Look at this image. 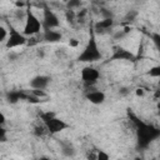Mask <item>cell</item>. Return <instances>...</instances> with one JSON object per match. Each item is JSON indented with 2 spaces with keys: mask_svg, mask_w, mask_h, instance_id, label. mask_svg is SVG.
I'll return each instance as SVG.
<instances>
[{
  "mask_svg": "<svg viewBox=\"0 0 160 160\" xmlns=\"http://www.w3.org/2000/svg\"><path fill=\"white\" fill-rule=\"evenodd\" d=\"M101 56L102 55H101V51L99 49L95 34H94V31H91L90 32V38H89L86 45L84 46V50L78 56V60L81 61V62H90L91 64V62L99 61L101 59Z\"/></svg>",
  "mask_w": 160,
  "mask_h": 160,
  "instance_id": "cell-1",
  "label": "cell"
},
{
  "mask_svg": "<svg viewBox=\"0 0 160 160\" xmlns=\"http://www.w3.org/2000/svg\"><path fill=\"white\" fill-rule=\"evenodd\" d=\"M42 22L41 20L34 14V11L28 8V14H26V20L24 22L22 26V32L26 38H31V36H36L42 31Z\"/></svg>",
  "mask_w": 160,
  "mask_h": 160,
  "instance_id": "cell-2",
  "label": "cell"
},
{
  "mask_svg": "<svg viewBox=\"0 0 160 160\" xmlns=\"http://www.w3.org/2000/svg\"><path fill=\"white\" fill-rule=\"evenodd\" d=\"M40 119H41V121L45 122V125H46V128H48L50 134H58V132H61L62 130L69 128V124H66L64 120L58 118L55 115V112H52V111L41 112L40 114Z\"/></svg>",
  "mask_w": 160,
  "mask_h": 160,
  "instance_id": "cell-3",
  "label": "cell"
},
{
  "mask_svg": "<svg viewBox=\"0 0 160 160\" xmlns=\"http://www.w3.org/2000/svg\"><path fill=\"white\" fill-rule=\"evenodd\" d=\"M136 134H138V144H139V146L146 148L156 136L160 135V130L155 129L152 126L145 125V124H140L138 126Z\"/></svg>",
  "mask_w": 160,
  "mask_h": 160,
  "instance_id": "cell-4",
  "label": "cell"
},
{
  "mask_svg": "<svg viewBox=\"0 0 160 160\" xmlns=\"http://www.w3.org/2000/svg\"><path fill=\"white\" fill-rule=\"evenodd\" d=\"M28 44V38L24 35L22 31H19L16 28H14L11 24L9 25V38L5 44L6 49H14L18 46H22Z\"/></svg>",
  "mask_w": 160,
  "mask_h": 160,
  "instance_id": "cell-5",
  "label": "cell"
},
{
  "mask_svg": "<svg viewBox=\"0 0 160 160\" xmlns=\"http://www.w3.org/2000/svg\"><path fill=\"white\" fill-rule=\"evenodd\" d=\"M42 29L44 30H50V29H58L60 26V20L58 15L54 12V10L49 6H44L42 9Z\"/></svg>",
  "mask_w": 160,
  "mask_h": 160,
  "instance_id": "cell-6",
  "label": "cell"
},
{
  "mask_svg": "<svg viewBox=\"0 0 160 160\" xmlns=\"http://www.w3.org/2000/svg\"><path fill=\"white\" fill-rule=\"evenodd\" d=\"M100 78V72L94 66H85L81 70V80L85 84V86H92L98 82Z\"/></svg>",
  "mask_w": 160,
  "mask_h": 160,
  "instance_id": "cell-7",
  "label": "cell"
},
{
  "mask_svg": "<svg viewBox=\"0 0 160 160\" xmlns=\"http://www.w3.org/2000/svg\"><path fill=\"white\" fill-rule=\"evenodd\" d=\"M136 56L135 54L129 50V49H125L122 46H118V48H114L112 50V54L110 56V60H121V61H135Z\"/></svg>",
  "mask_w": 160,
  "mask_h": 160,
  "instance_id": "cell-8",
  "label": "cell"
},
{
  "mask_svg": "<svg viewBox=\"0 0 160 160\" xmlns=\"http://www.w3.org/2000/svg\"><path fill=\"white\" fill-rule=\"evenodd\" d=\"M50 78L46 75H36L30 80V86L34 90H45L50 84Z\"/></svg>",
  "mask_w": 160,
  "mask_h": 160,
  "instance_id": "cell-9",
  "label": "cell"
},
{
  "mask_svg": "<svg viewBox=\"0 0 160 160\" xmlns=\"http://www.w3.org/2000/svg\"><path fill=\"white\" fill-rule=\"evenodd\" d=\"M85 98L86 100H89L91 104L94 105H100L105 101L106 96H105V92H102L101 90H89L86 94H85Z\"/></svg>",
  "mask_w": 160,
  "mask_h": 160,
  "instance_id": "cell-10",
  "label": "cell"
},
{
  "mask_svg": "<svg viewBox=\"0 0 160 160\" xmlns=\"http://www.w3.org/2000/svg\"><path fill=\"white\" fill-rule=\"evenodd\" d=\"M41 38L44 41L46 42H59L62 38L61 32L58 31L56 29H50V30H42V34H41Z\"/></svg>",
  "mask_w": 160,
  "mask_h": 160,
  "instance_id": "cell-11",
  "label": "cell"
},
{
  "mask_svg": "<svg viewBox=\"0 0 160 160\" xmlns=\"http://www.w3.org/2000/svg\"><path fill=\"white\" fill-rule=\"evenodd\" d=\"M114 25V19H101L94 25V30L98 32H105L110 30Z\"/></svg>",
  "mask_w": 160,
  "mask_h": 160,
  "instance_id": "cell-12",
  "label": "cell"
},
{
  "mask_svg": "<svg viewBox=\"0 0 160 160\" xmlns=\"http://www.w3.org/2000/svg\"><path fill=\"white\" fill-rule=\"evenodd\" d=\"M32 132H34V135H36V136H39V138H42V136H45L46 134H50L44 121L36 122V124L32 126Z\"/></svg>",
  "mask_w": 160,
  "mask_h": 160,
  "instance_id": "cell-13",
  "label": "cell"
},
{
  "mask_svg": "<svg viewBox=\"0 0 160 160\" xmlns=\"http://www.w3.org/2000/svg\"><path fill=\"white\" fill-rule=\"evenodd\" d=\"M76 150L72 146L71 142H61V154L66 158H72L75 155Z\"/></svg>",
  "mask_w": 160,
  "mask_h": 160,
  "instance_id": "cell-14",
  "label": "cell"
},
{
  "mask_svg": "<svg viewBox=\"0 0 160 160\" xmlns=\"http://www.w3.org/2000/svg\"><path fill=\"white\" fill-rule=\"evenodd\" d=\"M130 30H131L130 26H126V28H124L122 30H118V31L114 34V39H115V40H122L124 38L128 36V34L130 32Z\"/></svg>",
  "mask_w": 160,
  "mask_h": 160,
  "instance_id": "cell-15",
  "label": "cell"
},
{
  "mask_svg": "<svg viewBox=\"0 0 160 160\" xmlns=\"http://www.w3.org/2000/svg\"><path fill=\"white\" fill-rule=\"evenodd\" d=\"M146 74L150 78H160V65H154V66L149 68Z\"/></svg>",
  "mask_w": 160,
  "mask_h": 160,
  "instance_id": "cell-16",
  "label": "cell"
},
{
  "mask_svg": "<svg viewBox=\"0 0 160 160\" xmlns=\"http://www.w3.org/2000/svg\"><path fill=\"white\" fill-rule=\"evenodd\" d=\"M136 18H138V11L136 10H129L126 12V15L124 16V20L126 22H132V21H135Z\"/></svg>",
  "mask_w": 160,
  "mask_h": 160,
  "instance_id": "cell-17",
  "label": "cell"
},
{
  "mask_svg": "<svg viewBox=\"0 0 160 160\" xmlns=\"http://www.w3.org/2000/svg\"><path fill=\"white\" fill-rule=\"evenodd\" d=\"M80 6H81V2H80L79 0H70V1L66 2V8H68V10H72V11H75L76 9H80Z\"/></svg>",
  "mask_w": 160,
  "mask_h": 160,
  "instance_id": "cell-18",
  "label": "cell"
},
{
  "mask_svg": "<svg viewBox=\"0 0 160 160\" xmlns=\"http://www.w3.org/2000/svg\"><path fill=\"white\" fill-rule=\"evenodd\" d=\"M8 38H9V30L5 26H0V41L6 44Z\"/></svg>",
  "mask_w": 160,
  "mask_h": 160,
  "instance_id": "cell-19",
  "label": "cell"
},
{
  "mask_svg": "<svg viewBox=\"0 0 160 160\" xmlns=\"http://www.w3.org/2000/svg\"><path fill=\"white\" fill-rule=\"evenodd\" d=\"M98 159V150L96 149H89L86 151V160H96Z\"/></svg>",
  "mask_w": 160,
  "mask_h": 160,
  "instance_id": "cell-20",
  "label": "cell"
},
{
  "mask_svg": "<svg viewBox=\"0 0 160 160\" xmlns=\"http://www.w3.org/2000/svg\"><path fill=\"white\" fill-rule=\"evenodd\" d=\"M151 39H152V42H154L155 48H156L158 51L160 52V34H152Z\"/></svg>",
  "mask_w": 160,
  "mask_h": 160,
  "instance_id": "cell-21",
  "label": "cell"
},
{
  "mask_svg": "<svg viewBox=\"0 0 160 160\" xmlns=\"http://www.w3.org/2000/svg\"><path fill=\"white\" fill-rule=\"evenodd\" d=\"M96 160H110V156L104 150H98V159Z\"/></svg>",
  "mask_w": 160,
  "mask_h": 160,
  "instance_id": "cell-22",
  "label": "cell"
},
{
  "mask_svg": "<svg viewBox=\"0 0 160 160\" xmlns=\"http://www.w3.org/2000/svg\"><path fill=\"white\" fill-rule=\"evenodd\" d=\"M135 94H136V96H144L145 90H144L142 88H138V89L135 90Z\"/></svg>",
  "mask_w": 160,
  "mask_h": 160,
  "instance_id": "cell-23",
  "label": "cell"
},
{
  "mask_svg": "<svg viewBox=\"0 0 160 160\" xmlns=\"http://www.w3.org/2000/svg\"><path fill=\"white\" fill-rule=\"evenodd\" d=\"M69 45H70V46H72V48H76V46L79 45V41H78L76 39H70V41H69Z\"/></svg>",
  "mask_w": 160,
  "mask_h": 160,
  "instance_id": "cell-24",
  "label": "cell"
},
{
  "mask_svg": "<svg viewBox=\"0 0 160 160\" xmlns=\"http://www.w3.org/2000/svg\"><path fill=\"white\" fill-rule=\"evenodd\" d=\"M1 141H6V130L4 129V126H1Z\"/></svg>",
  "mask_w": 160,
  "mask_h": 160,
  "instance_id": "cell-25",
  "label": "cell"
},
{
  "mask_svg": "<svg viewBox=\"0 0 160 160\" xmlns=\"http://www.w3.org/2000/svg\"><path fill=\"white\" fill-rule=\"evenodd\" d=\"M154 98L159 101L160 100V89H158V90H155V94H154Z\"/></svg>",
  "mask_w": 160,
  "mask_h": 160,
  "instance_id": "cell-26",
  "label": "cell"
},
{
  "mask_svg": "<svg viewBox=\"0 0 160 160\" xmlns=\"http://www.w3.org/2000/svg\"><path fill=\"white\" fill-rule=\"evenodd\" d=\"M156 110H158V114L160 115V100H159L158 104H156Z\"/></svg>",
  "mask_w": 160,
  "mask_h": 160,
  "instance_id": "cell-27",
  "label": "cell"
},
{
  "mask_svg": "<svg viewBox=\"0 0 160 160\" xmlns=\"http://www.w3.org/2000/svg\"><path fill=\"white\" fill-rule=\"evenodd\" d=\"M38 160H51L50 158H48V156H41V158H39Z\"/></svg>",
  "mask_w": 160,
  "mask_h": 160,
  "instance_id": "cell-28",
  "label": "cell"
},
{
  "mask_svg": "<svg viewBox=\"0 0 160 160\" xmlns=\"http://www.w3.org/2000/svg\"><path fill=\"white\" fill-rule=\"evenodd\" d=\"M159 158H160V154H159Z\"/></svg>",
  "mask_w": 160,
  "mask_h": 160,
  "instance_id": "cell-29",
  "label": "cell"
}]
</instances>
